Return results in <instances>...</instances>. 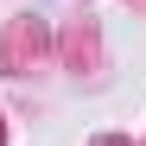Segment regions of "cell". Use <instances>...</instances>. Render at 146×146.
<instances>
[]
</instances>
